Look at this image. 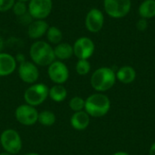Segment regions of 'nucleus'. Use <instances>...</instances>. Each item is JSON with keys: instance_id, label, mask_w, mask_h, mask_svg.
Segmentation results:
<instances>
[{"instance_id": "nucleus-13", "label": "nucleus", "mask_w": 155, "mask_h": 155, "mask_svg": "<svg viewBox=\"0 0 155 155\" xmlns=\"http://www.w3.org/2000/svg\"><path fill=\"white\" fill-rule=\"evenodd\" d=\"M17 67V63L14 55L8 53H0V77L12 74Z\"/></svg>"}, {"instance_id": "nucleus-31", "label": "nucleus", "mask_w": 155, "mask_h": 155, "mask_svg": "<svg viewBox=\"0 0 155 155\" xmlns=\"http://www.w3.org/2000/svg\"><path fill=\"white\" fill-rule=\"evenodd\" d=\"M24 155H40L38 154V153H25V154Z\"/></svg>"}, {"instance_id": "nucleus-30", "label": "nucleus", "mask_w": 155, "mask_h": 155, "mask_svg": "<svg viewBox=\"0 0 155 155\" xmlns=\"http://www.w3.org/2000/svg\"><path fill=\"white\" fill-rule=\"evenodd\" d=\"M113 155H131V154H129L128 153H125V152H116V153H114Z\"/></svg>"}, {"instance_id": "nucleus-24", "label": "nucleus", "mask_w": 155, "mask_h": 155, "mask_svg": "<svg viewBox=\"0 0 155 155\" xmlns=\"http://www.w3.org/2000/svg\"><path fill=\"white\" fill-rule=\"evenodd\" d=\"M12 10H13V13L15 14V15L17 16L18 18L28 13V8H27L26 4L25 2H21V1H15Z\"/></svg>"}, {"instance_id": "nucleus-23", "label": "nucleus", "mask_w": 155, "mask_h": 155, "mask_svg": "<svg viewBox=\"0 0 155 155\" xmlns=\"http://www.w3.org/2000/svg\"><path fill=\"white\" fill-rule=\"evenodd\" d=\"M84 104H85V100H84L80 96H74L69 101V107L74 113L84 111Z\"/></svg>"}, {"instance_id": "nucleus-26", "label": "nucleus", "mask_w": 155, "mask_h": 155, "mask_svg": "<svg viewBox=\"0 0 155 155\" xmlns=\"http://www.w3.org/2000/svg\"><path fill=\"white\" fill-rule=\"evenodd\" d=\"M136 27L139 31H144L148 27V21L145 18H140L136 23Z\"/></svg>"}, {"instance_id": "nucleus-7", "label": "nucleus", "mask_w": 155, "mask_h": 155, "mask_svg": "<svg viewBox=\"0 0 155 155\" xmlns=\"http://www.w3.org/2000/svg\"><path fill=\"white\" fill-rule=\"evenodd\" d=\"M27 8L34 20H45L53 10V0H30Z\"/></svg>"}, {"instance_id": "nucleus-25", "label": "nucleus", "mask_w": 155, "mask_h": 155, "mask_svg": "<svg viewBox=\"0 0 155 155\" xmlns=\"http://www.w3.org/2000/svg\"><path fill=\"white\" fill-rule=\"evenodd\" d=\"M16 0H0V12H7L12 10Z\"/></svg>"}, {"instance_id": "nucleus-29", "label": "nucleus", "mask_w": 155, "mask_h": 155, "mask_svg": "<svg viewBox=\"0 0 155 155\" xmlns=\"http://www.w3.org/2000/svg\"><path fill=\"white\" fill-rule=\"evenodd\" d=\"M4 45H5L4 39L0 36V53H1V51L3 50V48H4Z\"/></svg>"}, {"instance_id": "nucleus-15", "label": "nucleus", "mask_w": 155, "mask_h": 155, "mask_svg": "<svg viewBox=\"0 0 155 155\" xmlns=\"http://www.w3.org/2000/svg\"><path fill=\"white\" fill-rule=\"evenodd\" d=\"M70 124L71 126L77 131L85 130L90 124V115L84 110L75 112L71 116Z\"/></svg>"}, {"instance_id": "nucleus-5", "label": "nucleus", "mask_w": 155, "mask_h": 155, "mask_svg": "<svg viewBox=\"0 0 155 155\" xmlns=\"http://www.w3.org/2000/svg\"><path fill=\"white\" fill-rule=\"evenodd\" d=\"M0 143L4 152L12 155L17 154L22 149V139L17 131L14 129H6L0 135Z\"/></svg>"}, {"instance_id": "nucleus-16", "label": "nucleus", "mask_w": 155, "mask_h": 155, "mask_svg": "<svg viewBox=\"0 0 155 155\" xmlns=\"http://www.w3.org/2000/svg\"><path fill=\"white\" fill-rule=\"evenodd\" d=\"M116 80H119L122 84H132L136 78V71L130 65L122 66L116 73Z\"/></svg>"}, {"instance_id": "nucleus-22", "label": "nucleus", "mask_w": 155, "mask_h": 155, "mask_svg": "<svg viewBox=\"0 0 155 155\" xmlns=\"http://www.w3.org/2000/svg\"><path fill=\"white\" fill-rule=\"evenodd\" d=\"M91 70V64L86 59H78L75 64V71L79 75H86Z\"/></svg>"}, {"instance_id": "nucleus-19", "label": "nucleus", "mask_w": 155, "mask_h": 155, "mask_svg": "<svg viewBox=\"0 0 155 155\" xmlns=\"http://www.w3.org/2000/svg\"><path fill=\"white\" fill-rule=\"evenodd\" d=\"M67 90L63 84H54L49 88V97L56 103H61L65 100Z\"/></svg>"}, {"instance_id": "nucleus-28", "label": "nucleus", "mask_w": 155, "mask_h": 155, "mask_svg": "<svg viewBox=\"0 0 155 155\" xmlns=\"http://www.w3.org/2000/svg\"><path fill=\"white\" fill-rule=\"evenodd\" d=\"M149 155H155V142L151 145L149 149Z\"/></svg>"}, {"instance_id": "nucleus-6", "label": "nucleus", "mask_w": 155, "mask_h": 155, "mask_svg": "<svg viewBox=\"0 0 155 155\" xmlns=\"http://www.w3.org/2000/svg\"><path fill=\"white\" fill-rule=\"evenodd\" d=\"M131 0H104V7L105 13L113 18H123L131 10Z\"/></svg>"}, {"instance_id": "nucleus-1", "label": "nucleus", "mask_w": 155, "mask_h": 155, "mask_svg": "<svg viewBox=\"0 0 155 155\" xmlns=\"http://www.w3.org/2000/svg\"><path fill=\"white\" fill-rule=\"evenodd\" d=\"M32 62L39 66H48L54 60V52L52 45L45 41H35L32 44L29 50Z\"/></svg>"}, {"instance_id": "nucleus-4", "label": "nucleus", "mask_w": 155, "mask_h": 155, "mask_svg": "<svg viewBox=\"0 0 155 155\" xmlns=\"http://www.w3.org/2000/svg\"><path fill=\"white\" fill-rule=\"evenodd\" d=\"M49 97V88L45 84H33L24 94L25 104L36 107Z\"/></svg>"}, {"instance_id": "nucleus-14", "label": "nucleus", "mask_w": 155, "mask_h": 155, "mask_svg": "<svg viewBox=\"0 0 155 155\" xmlns=\"http://www.w3.org/2000/svg\"><path fill=\"white\" fill-rule=\"evenodd\" d=\"M49 28V25L45 20H33L27 27V35L32 39H40Z\"/></svg>"}, {"instance_id": "nucleus-33", "label": "nucleus", "mask_w": 155, "mask_h": 155, "mask_svg": "<svg viewBox=\"0 0 155 155\" xmlns=\"http://www.w3.org/2000/svg\"><path fill=\"white\" fill-rule=\"evenodd\" d=\"M16 1H21V2H25H25H29L30 0H16Z\"/></svg>"}, {"instance_id": "nucleus-2", "label": "nucleus", "mask_w": 155, "mask_h": 155, "mask_svg": "<svg viewBox=\"0 0 155 155\" xmlns=\"http://www.w3.org/2000/svg\"><path fill=\"white\" fill-rule=\"evenodd\" d=\"M111 109V101L103 93H96L89 95L85 99L84 111L90 117L99 118L108 114Z\"/></svg>"}, {"instance_id": "nucleus-21", "label": "nucleus", "mask_w": 155, "mask_h": 155, "mask_svg": "<svg viewBox=\"0 0 155 155\" xmlns=\"http://www.w3.org/2000/svg\"><path fill=\"white\" fill-rule=\"evenodd\" d=\"M55 121H56V116L52 111L45 110L38 114V121L37 122L40 124H42L43 126H46V127L52 126L54 124Z\"/></svg>"}, {"instance_id": "nucleus-12", "label": "nucleus", "mask_w": 155, "mask_h": 155, "mask_svg": "<svg viewBox=\"0 0 155 155\" xmlns=\"http://www.w3.org/2000/svg\"><path fill=\"white\" fill-rule=\"evenodd\" d=\"M104 24V15L98 8H92L85 16V27L91 33H98Z\"/></svg>"}, {"instance_id": "nucleus-3", "label": "nucleus", "mask_w": 155, "mask_h": 155, "mask_svg": "<svg viewBox=\"0 0 155 155\" xmlns=\"http://www.w3.org/2000/svg\"><path fill=\"white\" fill-rule=\"evenodd\" d=\"M91 85L97 93L109 91L116 82L115 72L110 67H100L91 76Z\"/></svg>"}, {"instance_id": "nucleus-8", "label": "nucleus", "mask_w": 155, "mask_h": 155, "mask_svg": "<svg viewBox=\"0 0 155 155\" xmlns=\"http://www.w3.org/2000/svg\"><path fill=\"white\" fill-rule=\"evenodd\" d=\"M38 111L35 107L27 104L19 105L15 112V116L16 121L25 126H31L38 121Z\"/></svg>"}, {"instance_id": "nucleus-9", "label": "nucleus", "mask_w": 155, "mask_h": 155, "mask_svg": "<svg viewBox=\"0 0 155 155\" xmlns=\"http://www.w3.org/2000/svg\"><path fill=\"white\" fill-rule=\"evenodd\" d=\"M49 79L55 84H64L69 78V69L67 65L59 60H54L47 68Z\"/></svg>"}, {"instance_id": "nucleus-27", "label": "nucleus", "mask_w": 155, "mask_h": 155, "mask_svg": "<svg viewBox=\"0 0 155 155\" xmlns=\"http://www.w3.org/2000/svg\"><path fill=\"white\" fill-rule=\"evenodd\" d=\"M15 58L17 64H21V63L26 61V60H25V55H24L23 54H17L15 56Z\"/></svg>"}, {"instance_id": "nucleus-17", "label": "nucleus", "mask_w": 155, "mask_h": 155, "mask_svg": "<svg viewBox=\"0 0 155 155\" xmlns=\"http://www.w3.org/2000/svg\"><path fill=\"white\" fill-rule=\"evenodd\" d=\"M54 52L55 59H58L59 61L68 60L74 55L73 45H71L69 43L64 42H61L58 45H56L55 47L54 48Z\"/></svg>"}, {"instance_id": "nucleus-20", "label": "nucleus", "mask_w": 155, "mask_h": 155, "mask_svg": "<svg viewBox=\"0 0 155 155\" xmlns=\"http://www.w3.org/2000/svg\"><path fill=\"white\" fill-rule=\"evenodd\" d=\"M45 35H46L47 41L50 45H56L59 43H61L62 39H63V33H62L61 29L54 25L49 26Z\"/></svg>"}, {"instance_id": "nucleus-10", "label": "nucleus", "mask_w": 155, "mask_h": 155, "mask_svg": "<svg viewBox=\"0 0 155 155\" xmlns=\"http://www.w3.org/2000/svg\"><path fill=\"white\" fill-rule=\"evenodd\" d=\"M74 55H75L78 59H86L88 60L94 53L95 45L93 40L89 37L83 36L78 38L74 45Z\"/></svg>"}, {"instance_id": "nucleus-18", "label": "nucleus", "mask_w": 155, "mask_h": 155, "mask_svg": "<svg viewBox=\"0 0 155 155\" xmlns=\"http://www.w3.org/2000/svg\"><path fill=\"white\" fill-rule=\"evenodd\" d=\"M139 15L142 18L149 19L155 16V0H144L139 6Z\"/></svg>"}, {"instance_id": "nucleus-11", "label": "nucleus", "mask_w": 155, "mask_h": 155, "mask_svg": "<svg viewBox=\"0 0 155 155\" xmlns=\"http://www.w3.org/2000/svg\"><path fill=\"white\" fill-rule=\"evenodd\" d=\"M19 78L25 84H35L39 78V70L37 65L33 62L25 61L19 64L17 68Z\"/></svg>"}, {"instance_id": "nucleus-32", "label": "nucleus", "mask_w": 155, "mask_h": 155, "mask_svg": "<svg viewBox=\"0 0 155 155\" xmlns=\"http://www.w3.org/2000/svg\"><path fill=\"white\" fill-rule=\"evenodd\" d=\"M0 155H12V154H10V153H6V152H4V153H1Z\"/></svg>"}]
</instances>
